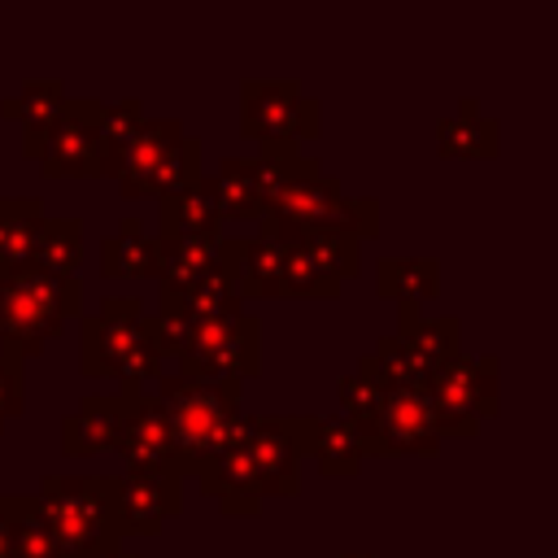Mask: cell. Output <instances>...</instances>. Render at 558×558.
<instances>
[{"mask_svg":"<svg viewBox=\"0 0 558 558\" xmlns=\"http://www.w3.org/2000/svg\"><path fill=\"white\" fill-rule=\"evenodd\" d=\"M140 122H144V100H135V96H126L118 105H100V118H96V140H100L96 179H118L122 157H126V144H131V135H135Z\"/></svg>","mask_w":558,"mask_h":558,"instance_id":"28","label":"cell"},{"mask_svg":"<svg viewBox=\"0 0 558 558\" xmlns=\"http://www.w3.org/2000/svg\"><path fill=\"white\" fill-rule=\"evenodd\" d=\"M214 257L227 266L240 301L244 296H283V240H270L262 231H222Z\"/></svg>","mask_w":558,"mask_h":558,"instance_id":"14","label":"cell"},{"mask_svg":"<svg viewBox=\"0 0 558 558\" xmlns=\"http://www.w3.org/2000/svg\"><path fill=\"white\" fill-rule=\"evenodd\" d=\"M344 231L353 240H375L379 235V201L375 196H349L344 192Z\"/></svg>","mask_w":558,"mask_h":558,"instance_id":"37","label":"cell"},{"mask_svg":"<svg viewBox=\"0 0 558 558\" xmlns=\"http://www.w3.org/2000/svg\"><path fill=\"white\" fill-rule=\"evenodd\" d=\"M118 392H122V432L113 453H122L126 471H174L161 401L144 388H118Z\"/></svg>","mask_w":558,"mask_h":558,"instance_id":"13","label":"cell"},{"mask_svg":"<svg viewBox=\"0 0 558 558\" xmlns=\"http://www.w3.org/2000/svg\"><path fill=\"white\" fill-rule=\"evenodd\" d=\"M65 100H70V96H65V83H61V78H26V83L17 87V96H9V100L0 105L4 118H17V122H22V157L39 161L44 140H48L52 122L61 118Z\"/></svg>","mask_w":558,"mask_h":558,"instance_id":"16","label":"cell"},{"mask_svg":"<svg viewBox=\"0 0 558 558\" xmlns=\"http://www.w3.org/2000/svg\"><path fill=\"white\" fill-rule=\"evenodd\" d=\"M0 558H13V493L0 497Z\"/></svg>","mask_w":558,"mask_h":558,"instance_id":"38","label":"cell"},{"mask_svg":"<svg viewBox=\"0 0 558 558\" xmlns=\"http://www.w3.org/2000/svg\"><path fill=\"white\" fill-rule=\"evenodd\" d=\"M183 510V480L174 471H122L118 475V523L126 536H157Z\"/></svg>","mask_w":558,"mask_h":558,"instance_id":"12","label":"cell"},{"mask_svg":"<svg viewBox=\"0 0 558 558\" xmlns=\"http://www.w3.org/2000/svg\"><path fill=\"white\" fill-rule=\"evenodd\" d=\"M13 558H61L52 532L44 527L26 493H13Z\"/></svg>","mask_w":558,"mask_h":558,"instance_id":"35","label":"cell"},{"mask_svg":"<svg viewBox=\"0 0 558 558\" xmlns=\"http://www.w3.org/2000/svg\"><path fill=\"white\" fill-rule=\"evenodd\" d=\"M375 366H379V375H384V384L388 388H410V392H427V384H432V371L418 362V353L401 340V336H379V344H375Z\"/></svg>","mask_w":558,"mask_h":558,"instance_id":"33","label":"cell"},{"mask_svg":"<svg viewBox=\"0 0 558 558\" xmlns=\"http://www.w3.org/2000/svg\"><path fill=\"white\" fill-rule=\"evenodd\" d=\"M96 118H100V100H92V96L65 100V109L52 122L44 153H39L44 179H96V166H100Z\"/></svg>","mask_w":558,"mask_h":558,"instance_id":"11","label":"cell"},{"mask_svg":"<svg viewBox=\"0 0 558 558\" xmlns=\"http://www.w3.org/2000/svg\"><path fill=\"white\" fill-rule=\"evenodd\" d=\"M122 432V392H87L65 418H61V453L92 458L118 445Z\"/></svg>","mask_w":558,"mask_h":558,"instance_id":"15","label":"cell"},{"mask_svg":"<svg viewBox=\"0 0 558 558\" xmlns=\"http://www.w3.org/2000/svg\"><path fill=\"white\" fill-rule=\"evenodd\" d=\"M183 140V122L179 118H144L126 144V157H122V170H118V192L126 201H140L144 192V179L153 174V166Z\"/></svg>","mask_w":558,"mask_h":558,"instance_id":"19","label":"cell"},{"mask_svg":"<svg viewBox=\"0 0 558 558\" xmlns=\"http://www.w3.org/2000/svg\"><path fill=\"white\" fill-rule=\"evenodd\" d=\"M83 310L78 275H44L35 266L0 270V353L26 362Z\"/></svg>","mask_w":558,"mask_h":558,"instance_id":"3","label":"cell"},{"mask_svg":"<svg viewBox=\"0 0 558 558\" xmlns=\"http://www.w3.org/2000/svg\"><path fill=\"white\" fill-rule=\"evenodd\" d=\"M283 296H305V301H336L340 296V283L327 279L314 257L296 244V240H283Z\"/></svg>","mask_w":558,"mask_h":558,"instance_id":"34","label":"cell"},{"mask_svg":"<svg viewBox=\"0 0 558 558\" xmlns=\"http://www.w3.org/2000/svg\"><path fill=\"white\" fill-rule=\"evenodd\" d=\"M301 453H314L318 471L327 480H353L366 462L362 440L340 414H301Z\"/></svg>","mask_w":558,"mask_h":558,"instance_id":"17","label":"cell"},{"mask_svg":"<svg viewBox=\"0 0 558 558\" xmlns=\"http://www.w3.org/2000/svg\"><path fill=\"white\" fill-rule=\"evenodd\" d=\"M375 292L392 296L397 305H418L440 292V262L436 257H379Z\"/></svg>","mask_w":558,"mask_h":558,"instance_id":"23","label":"cell"},{"mask_svg":"<svg viewBox=\"0 0 558 558\" xmlns=\"http://www.w3.org/2000/svg\"><path fill=\"white\" fill-rule=\"evenodd\" d=\"M39 222H44L39 196H0V270H17L31 262Z\"/></svg>","mask_w":558,"mask_h":558,"instance_id":"27","label":"cell"},{"mask_svg":"<svg viewBox=\"0 0 558 558\" xmlns=\"http://www.w3.org/2000/svg\"><path fill=\"white\" fill-rule=\"evenodd\" d=\"M497 135H501L497 118H488L475 96H462L458 109L436 122L440 157H497V148H501Z\"/></svg>","mask_w":558,"mask_h":558,"instance_id":"20","label":"cell"},{"mask_svg":"<svg viewBox=\"0 0 558 558\" xmlns=\"http://www.w3.org/2000/svg\"><path fill=\"white\" fill-rule=\"evenodd\" d=\"M209 187H214V201H218L222 222H240V227L244 222H262L266 201H262V192H257L244 157H222L218 161V174L209 179Z\"/></svg>","mask_w":558,"mask_h":558,"instance_id":"26","label":"cell"},{"mask_svg":"<svg viewBox=\"0 0 558 558\" xmlns=\"http://www.w3.org/2000/svg\"><path fill=\"white\" fill-rule=\"evenodd\" d=\"M427 397L436 410L440 440H449V436L471 440L480 432V423L497 414V357L493 353H484V357L458 353L453 362L432 371Z\"/></svg>","mask_w":558,"mask_h":558,"instance_id":"6","label":"cell"},{"mask_svg":"<svg viewBox=\"0 0 558 558\" xmlns=\"http://www.w3.org/2000/svg\"><path fill=\"white\" fill-rule=\"evenodd\" d=\"M100 270L109 279H153V240L144 235L140 218H122L100 244Z\"/></svg>","mask_w":558,"mask_h":558,"instance_id":"30","label":"cell"},{"mask_svg":"<svg viewBox=\"0 0 558 558\" xmlns=\"http://www.w3.org/2000/svg\"><path fill=\"white\" fill-rule=\"evenodd\" d=\"M340 558H375V554H340Z\"/></svg>","mask_w":558,"mask_h":558,"instance_id":"40","label":"cell"},{"mask_svg":"<svg viewBox=\"0 0 558 558\" xmlns=\"http://www.w3.org/2000/svg\"><path fill=\"white\" fill-rule=\"evenodd\" d=\"M427 371H440L445 362L458 357V340H462V323L449 314V318H423L418 305H397V331Z\"/></svg>","mask_w":558,"mask_h":558,"instance_id":"22","label":"cell"},{"mask_svg":"<svg viewBox=\"0 0 558 558\" xmlns=\"http://www.w3.org/2000/svg\"><path fill=\"white\" fill-rule=\"evenodd\" d=\"M109 558H140V554H131V549H126V545H122V549H113V554H109Z\"/></svg>","mask_w":558,"mask_h":558,"instance_id":"39","label":"cell"},{"mask_svg":"<svg viewBox=\"0 0 558 558\" xmlns=\"http://www.w3.org/2000/svg\"><path fill=\"white\" fill-rule=\"evenodd\" d=\"M440 445L445 440L436 427L432 397L410 388H388L371 418V432L362 436L366 458H432Z\"/></svg>","mask_w":558,"mask_h":558,"instance_id":"9","label":"cell"},{"mask_svg":"<svg viewBox=\"0 0 558 558\" xmlns=\"http://www.w3.org/2000/svg\"><path fill=\"white\" fill-rule=\"evenodd\" d=\"M78 262H83V218H74V214L48 218L44 214L26 266H35L44 275H78Z\"/></svg>","mask_w":558,"mask_h":558,"instance_id":"25","label":"cell"},{"mask_svg":"<svg viewBox=\"0 0 558 558\" xmlns=\"http://www.w3.org/2000/svg\"><path fill=\"white\" fill-rule=\"evenodd\" d=\"M323 109L301 92L296 78H244L240 83V131L257 140V153H301L318 140Z\"/></svg>","mask_w":558,"mask_h":558,"instance_id":"4","label":"cell"},{"mask_svg":"<svg viewBox=\"0 0 558 558\" xmlns=\"http://www.w3.org/2000/svg\"><path fill=\"white\" fill-rule=\"evenodd\" d=\"M26 497L61 558H109L122 549L118 475H44Z\"/></svg>","mask_w":558,"mask_h":558,"instance_id":"1","label":"cell"},{"mask_svg":"<svg viewBox=\"0 0 558 558\" xmlns=\"http://www.w3.org/2000/svg\"><path fill=\"white\" fill-rule=\"evenodd\" d=\"M174 375H183L192 384H235V388H244L248 379L262 375V323L248 318V314L196 323L192 340L174 357Z\"/></svg>","mask_w":558,"mask_h":558,"instance_id":"5","label":"cell"},{"mask_svg":"<svg viewBox=\"0 0 558 558\" xmlns=\"http://www.w3.org/2000/svg\"><path fill=\"white\" fill-rule=\"evenodd\" d=\"M296 244L314 257V266L327 275V279H336V283H344V279H353L357 270H362V240H353L344 227H323V231H305V235H296Z\"/></svg>","mask_w":558,"mask_h":558,"instance_id":"31","label":"cell"},{"mask_svg":"<svg viewBox=\"0 0 558 558\" xmlns=\"http://www.w3.org/2000/svg\"><path fill=\"white\" fill-rule=\"evenodd\" d=\"M240 445L257 471L262 497H296L301 493V414H244Z\"/></svg>","mask_w":558,"mask_h":558,"instance_id":"10","label":"cell"},{"mask_svg":"<svg viewBox=\"0 0 558 558\" xmlns=\"http://www.w3.org/2000/svg\"><path fill=\"white\" fill-rule=\"evenodd\" d=\"M161 310H179V314H187L192 323H209V318H235V314L244 310V301H240V292H235V283H231V275H227V266L214 257L209 270H205L196 283H187V288L174 292V296H161Z\"/></svg>","mask_w":558,"mask_h":558,"instance_id":"21","label":"cell"},{"mask_svg":"<svg viewBox=\"0 0 558 558\" xmlns=\"http://www.w3.org/2000/svg\"><path fill=\"white\" fill-rule=\"evenodd\" d=\"M384 392H388V384H384V375H379V366H375V357H371V353L357 362V371H353V375H340V379H336V397H340V405H344V414H340V418L353 427V436H357V440L371 432V418H375V410H379Z\"/></svg>","mask_w":558,"mask_h":558,"instance_id":"29","label":"cell"},{"mask_svg":"<svg viewBox=\"0 0 558 558\" xmlns=\"http://www.w3.org/2000/svg\"><path fill=\"white\" fill-rule=\"evenodd\" d=\"M214 240H153V279L161 288V296L183 292L187 283H196L209 262H214Z\"/></svg>","mask_w":558,"mask_h":558,"instance_id":"24","label":"cell"},{"mask_svg":"<svg viewBox=\"0 0 558 558\" xmlns=\"http://www.w3.org/2000/svg\"><path fill=\"white\" fill-rule=\"evenodd\" d=\"M166 410L170 427V462L174 475H196L201 462H209L218 449L231 445L244 410H240V388L235 384H192L174 371L157 375L153 392Z\"/></svg>","mask_w":558,"mask_h":558,"instance_id":"2","label":"cell"},{"mask_svg":"<svg viewBox=\"0 0 558 558\" xmlns=\"http://www.w3.org/2000/svg\"><path fill=\"white\" fill-rule=\"evenodd\" d=\"M22 401H26V375H22V362L0 353V432L9 418L22 414Z\"/></svg>","mask_w":558,"mask_h":558,"instance_id":"36","label":"cell"},{"mask_svg":"<svg viewBox=\"0 0 558 558\" xmlns=\"http://www.w3.org/2000/svg\"><path fill=\"white\" fill-rule=\"evenodd\" d=\"M157 205H161L157 209L161 240H214V244L222 240V214H218V201L205 174Z\"/></svg>","mask_w":558,"mask_h":558,"instance_id":"18","label":"cell"},{"mask_svg":"<svg viewBox=\"0 0 558 558\" xmlns=\"http://www.w3.org/2000/svg\"><path fill=\"white\" fill-rule=\"evenodd\" d=\"M196 179H201V140H196V135H183V140L153 166V174L144 179V192H140V196L166 201V196L183 192V187L196 183Z\"/></svg>","mask_w":558,"mask_h":558,"instance_id":"32","label":"cell"},{"mask_svg":"<svg viewBox=\"0 0 558 558\" xmlns=\"http://www.w3.org/2000/svg\"><path fill=\"white\" fill-rule=\"evenodd\" d=\"M148 340V314L140 296H105L96 314L78 323V371L87 379H113L118 366Z\"/></svg>","mask_w":558,"mask_h":558,"instance_id":"8","label":"cell"},{"mask_svg":"<svg viewBox=\"0 0 558 558\" xmlns=\"http://www.w3.org/2000/svg\"><path fill=\"white\" fill-rule=\"evenodd\" d=\"M344 227V187L340 179L323 174L318 157H305V166L266 201L262 235L270 240H296L305 231Z\"/></svg>","mask_w":558,"mask_h":558,"instance_id":"7","label":"cell"}]
</instances>
